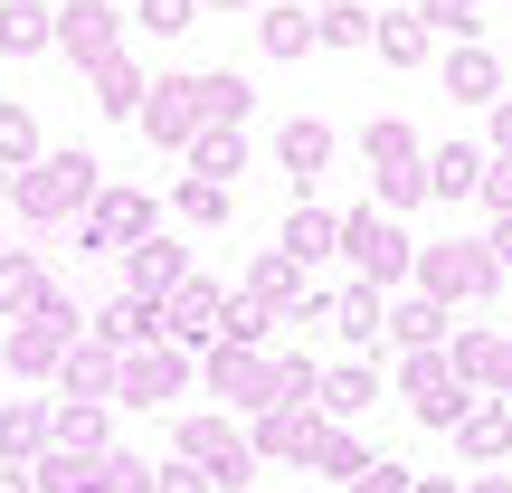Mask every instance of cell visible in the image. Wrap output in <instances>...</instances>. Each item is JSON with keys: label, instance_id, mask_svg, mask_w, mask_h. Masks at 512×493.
I'll list each match as a JSON object with an SVG mask.
<instances>
[{"label": "cell", "instance_id": "cell-1", "mask_svg": "<svg viewBox=\"0 0 512 493\" xmlns=\"http://www.w3.org/2000/svg\"><path fill=\"white\" fill-rule=\"evenodd\" d=\"M86 200H95V162H86V152H38V162L10 181V209H19V219H38V228L86 219Z\"/></svg>", "mask_w": 512, "mask_h": 493}, {"label": "cell", "instance_id": "cell-2", "mask_svg": "<svg viewBox=\"0 0 512 493\" xmlns=\"http://www.w3.org/2000/svg\"><path fill=\"white\" fill-rule=\"evenodd\" d=\"M76 342H86V313L48 285V304H38L29 323H10V380H57Z\"/></svg>", "mask_w": 512, "mask_h": 493}, {"label": "cell", "instance_id": "cell-3", "mask_svg": "<svg viewBox=\"0 0 512 493\" xmlns=\"http://www.w3.org/2000/svg\"><path fill=\"white\" fill-rule=\"evenodd\" d=\"M342 256L361 266V285H399V275H418V238H408L389 209H342Z\"/></svg>", "mask_w": 512, "mask_h": 493}, {"label": "cell", "instance_id": "cell-4", "mask_svg": "<svg viewBox=\"0 0 512 493\" xmlns=\"http://www.w3.org/2000/svg\"><path fill=\"white\" fill-rule=\"evenodd\" d=\"M399 389H408V408H418V418L427 427H446V437H456V427H465V408H475L484 399V389H465V370H456V351H408V361H399Z\"/></svg>", "mask_w": 512, "mask_h": 493}, {"label": "cell", "instance_id": "cell-5", "mask_svg": "<svg viewBox=\"0 0 512 493\" xmlns=\"http://www.w3.org/2000/svg\"><path fill=\"white\" fill-rule=\"evenodd\" d=\"M503 285V256L484 238H456V247H418V294H437V304H484V294Z\"/></svg>", "mask_w": 512, "mask_h": 493}, {"label": "cell", "instance_id": "cell-6", "mask_svg": "<svg viewBox=\"0 0 512 493\" xmlns=\"http://www.w3.org/2000/svg\"><path fill=\"white\" fill-rule=\"evenodd\" d=\"M181 380H190V342H133L124 351V389L114 399H133V408H162V399H181Z\"/></svg>", "mask_w": 512, "mask_h": 493}, {"label": "cell", "instance_id": "cell-7", "mask_svg": "<svg viewBox=\"0 0 512 493\" xmlns=\"http://www.w3.org/2000/svg\"><path fill=\"white\" fill-rule=\"evenodd\" d=\"M209 389L238 408H275V361L256 342H209Z\"/></svg>", "mask_w": 512, "mask_h": 493}, {"label": "cell", "instance_id": "cell-8", "mask_svg": "<svg viewBox=\"0 0 512 493\" xmlns=\"http://www.w3.org/2000/svg\"><path fill=\"white\" fill-rule=\"evenodd\" d=\"M57 48H67L76 67L114 57L124 48V10H114V0H67V10H57Z\"/></svg>", "mask_w": 512, "mask_h": 493}, {"label": "cell", "instance_id": "cell-9", "mask_svg": "<svg viewBox=\"0 0 512 493\" xmlns=\"http://www.w3.org/2000/svg\"><path fill=\"white\" fill-rule=\"evenodd\" d=\"M133 124H143L152 143L190 152V133H200V86H190V76H162V86L143 95V114H133Z\"/></svg>", "mask_w": 512, "mask_h": 493}, {"label": "cell", "instance_id": "cell-10", "mask_svg": "<svg viewBox=\"0 0 512 493\" xmlns=\"http://www.w3.org/2000/svg\"><path fill=\"white\" fill-rule=\"evenodd\" d=\"M152 238V200L143 190H95L86 200V247H143Z\"/></svg>", "mask_w": 512, "mask_h": 493}, {"label": "cell", "instance_id": "cell-11", "mask_svg": "<svg viewBox=\"0 0 512 493\" xmlns=\"http://www.w3.org/2000/svg\"><path fill=\"white\" fill-rule=\"evenodd\" d=\"M190 285V256L171 247V238H143L124 256V294H143V304H171V294Z\"/></svg>", "mask_w": 512, "mask_h": 493}, {"label": "cell", "instance_id": "cell-12", "mask_svg": "<svg viewBox=\"0 0 512 493\" xmlns=\"http://www.w3.org/2000/svg\"><path fill=\"white\" fill-rule=\"evenodd\" d=\"M114 389H124V351L86 332V342L67 351V370H57V399H114Z\"/></svg>", "mask_w": 512, "mask_h": 493}, {"label": "cell", "instance_id": "cell-13", "mask_svg": "<svg viewBox=\"0 0 512 493\" xmlns=\"http://www.w3.org/2000/svg\"><path fill=\"white\" fill-rule=\"evenodd\" d=\"M275 162H285V181L313 200V181H323V162H332V124L323 114H294V124L275 133Z\"/></svg>", "mask_w": 512, "mask_h": 493}, {"label": "cell", "instance_id": "cell-14", "mask_svg": "<svg viewBox=\"0 0 512 493\" xmlns=\"http://www.w3.org/2000/svg\"><path fill=\"white\" fill-rule=\"evenodd\" d=\"M162 332H171V342H219V332H228V294L190 275V285L162 304Z\"/></svg>", "mask_w": 512, "mask_h": 493}, {"label": "cell", "instance_id": "cell-15", "mask_svg": "<svg viewBox=\"0 0 512 493\" xmlns=\"http://www.w3.org/2000/svg\"><path fill=\"white\" fill-rule=\"evenodd\" d=\"M456 370H465V389H484V399H512V342L503 332H456Z\"/></svg>", "mask_w": 512, "mask_h": 493}, {"label": "cell", "instance_id": "cell-16", "mask_svg": "<svg viewBox=\"0 0 512 493\" xmlns=\"http://www.w3.org/2000/svg\"><path fill=\"white\" fill-rule=\"evenodd\" d=\"M446 95H456V105H494L503 95V57L484 48V38H456V48H446Z\"/></svg>", "mask_w": 512, "mask_h": 493}, {"label": "cell", "instance_id": "cell-17", "mask_svg": "<svg viewBox=\"0 0 512 493\" xmlns=\"http://www.w3.org/2000/svg\"><path fill=\"white\" fill-rule=\"evenodd\" d=\"M48 418H57L48 399H10V408H0V456H10V465H38V456L57 446Z\"/></svg>", "mask_w": 512, "mask_h": 493}, {"label": "cell", "instance_id": "cell-18", "mask_svg": "<svg viewBox=\"0 0 512 493\" xmlns=\"http://www.w3.org/2000/svg\"><path fill=\"white\" fill-rule=\"evenodd\" d=\"M294 256V266H323V256H342V219H332V209H313V200H294L285 209V238H275Z\"/></svg>", "mask_w": 512, "mask_h": 493}, {"label": "cell", "instance_id": "cell-19", "mask_svg": "<svg viewBox=\"0 0 512 493\" xmlns=\"http://www.w3.org/2000/svg\"><path fill=\"white\" fill-rule=\"evenodd\" d=\"M313 437H323V427H313V408H266V418H256V456H275V465H304L313 456Z\"/></svg>", "mask_w": 512, "mask_h": 493}, {"label": "cell", "instance_id": "cell-20", "mask_svg": "<svg viewBox=\"0 0 512 493\" xmlns=\"http://www.w3.org/2000/svg\"><path fill=\"white\" fill-rule=\"evenodd\" d=\"M332 332H342L351 351H370L389 332V294L380 285H342V294H332Z\"/></svg>", "mask_w": 512, "mask_h": 493}, {"label": "cell", "instance_id": "cell-21", "mask_svg": "<svg viewBox=\"0 0 512 493\" xmlns=\"http://www.w3.org/2000/svg\"><path fill=\"white\" fill-rule=\"evenodd\" d=\"M456 446L475 465H503L512 456V399H475V408H465V427H456Z\"/></svg>", "mask_w": 512, "mask_h": 493}, {"label": "cell", "instance_id": "cell-22", "mask_svg": "<svg viewBox=\"0 0 512 493\" xmlns=\"http://www.w3.org/2000/svg\"><path fill=\"white\" fill-rule=\"evenodd\" d=\"M484 162H494V152H475V143H437L427 152V190H437V200H475Z\"/></svg>", "mask_w": 512, "mask_h": 493}, {"label": "cell", "instance_id": "cell-23", "mask_svg": "<svg viewBox=\"0 0 512 493\" xmlns=\"http://www.w3.org/2000/svg\"><path fill=\"white\" fill-rule=\"evenodd\" d=\"M446 323H456V313H446L437 294H399V304H389V342H399V351H437Z\"/></svg>", "mask_w": 512, "mask_h": 493}, {"label": "cell", "instance_id": "cell-24", "mask_svg": "<svg viewBox=\"0 0 512 493\" xmlns=\"http://www.w3.org/2000/svg\"><path fill=\"white\" fill-rule=\"evenodd\" d=\"M190 171L200 181H238L247 171V124H200L190 133Z\"/></svg>", "mask_w": 512, "mask_h": 493}, {"label": "cell", "instance_id": "cell-25", "mask_svg": "<svg viewBox=\"0 0 512 493\" xmlns=\"http://www.w3.org/2000/svg\"><path fill=\"white\" fill-rule=\"evenodd\" d=\"M57 38V10L48 0H0V57H38Z\"/></svg>", "mask_w": 512, "mask_h": 493}, {"label": "cell", "instance_id": "cell-26", "mask_svg": "<svg viewBox=\"0 0 512 493\" xmlns=\"http://www.w3.org/2000/svg\"><path fill=\"white\" fill-rule=\"evenodd\" d=\"M38 304H48V275H38V256L0 247V313H10V323H29Z\"/></svg>", "mask_w": 512, "mask_h": 493}, {"label": "cell", "instance_id": "cell-27", "mask_svg": "<svg viewBox=\"0 0 512 493\" xmlns=\"http://www.w3.org/2000/svg\"><path fill=\"white\" fill-rule=\"evenodd\" d=\"M86 76H95V105H105V114H143V95H152V86H143V67H133L124 48H114V57H95Z\"/></svg>", "mask_w": 512, "mask_h": 493}, {"label": "cell", "instance_id": "cell-28", "mask_svg": "<svg viewBox=\"0 0 512 493\" xmlns=\"http://www.w3.org/2000/svg\"><path fill=\"white\" fill-rule=\"evenodd\" d=\"M38 493H105V475H95V456H76V446H48V456L29 465Z\"/></svg>", "mask_w": 512, "mask_h": 493}, {"label": "cell", "instance_id": "cell-29", "mask_svg": "<svg viewBox=\"0 0 512 493\" xmlns=\"http://www.w3.org/2000/svg\"><path fill=\"white\" fill-rule=\"evenodd\" d=\"M313 38H323V48H370V38H380V10H361V0H323V10H313Z\"/></svg>", "mask_w": 512, "mask_h": 493}, {"label": "cell", "instance_id": "cell-30", "mask_svg": "<svg viewBox=\"0 0 512 493\" xmlns=\"http://www.w3.org/2000/svg\"><path fill=\"white\" fill-rule=\"evenodd\" d=\"M361 152H370V181H380V171H418L427 152H418V133L399 124V114H380V124L361 133Z\"/></svg>", "mask_w": 512, "mask_h": 493}, {"label": "cell", "instance_id": "cell-31", "mask_svg": "<svg viewBox=\"0 0 512 493\" xmlns=\"http://www.w3.org/2000/svg\"><path fill=\"white\" fill-rule=\"evenodd\" d=\"M86 332H95V342H114V351H133V342H152L162 323H152V304H143V294H114V304L95 313Z\"/></svg>", "mask_w": 512, "mask_h": 493}, {"label": "cell", "instance_id": "cell-32", "mask_svg": "<svg viewBox=\"0 0 512 493\" xmlns=\"http://www.w3.org/2000/svg\"><path fill=\"white\" fill-rule=\"evenodd\" d=\"M57 446H76V456H105V399H57Z\"/></svg>", "mask_w": 512, "mask_h": 493}, {"label": "cell", "instance_id": "cell-33", "mask_svg": "<svg viewBox=\"0 0 512 493\" xmlns=\"http://www.w3.org/2000/svg\"><path fill=\"white\" fill-rule=\"evenodd\" d=\"M370 399H380V370H370V361H342V370H323V408H332V418H361Z\"/></svg>", "mask_w": 512, "mask_h": 493}, {"label": "cell", "instance_id": "cell-34", "mask_svg": "<svg viewBox=\"0 0 512 493\" xmlns=\"http://www.w3.org/2000/svg\"><path fill=\"white\" fill-rule=\"evenodd\" d=\"M256 38H266V57H304L313 48V10L304 0H275V10L256 19Z\"/></svg>", "mask_w": 512, "mask_h": 493}, {"label": "cell", "instance_id": "cell-35", "mask_svg": "<svg viewBox=\"0 0 512 493\" xmlns=\"http://www.w3.org/2000/svg\"><path fill=\"white\" fill-rule=\"evenodd\" d=\"M427 38H437V29H427L418 10H380V38H370V48H380L389 67H418V57H427Z\"/></svg>", "mask_w": 512, "mask_h": 493}, {"label": "cell", "instance_id": "cell-36", "mask_svg": "<svg viewBox=\"0 0 512 493\" xmlns=\"http://www.w3.org/2000/svg\"><path fill=\"white\" fill-rule=\"evenodd\" d=\"M190 86H200V124H247V105H256L247 76H190Z\"/></svg>", "mask_w": 512, "mask_h": 493}, {"label": "cell", "instance_id": "cell-37", "mask_svg": "<svg viewBox=\"0 0 512 493\" xmlns=\"http://www.w3.org/2000/svg\"><path fill=\"white\" fill-rule=\"evenodd\" d=\"M313 475H332V484H351V475H361V465H370V446L361 437H351V427H323V437H313Z\"/></svg>", "mask_w": 512, "mask_h": 493}, {"label": "cell", "instance_id": "cell-38", "mask_svg": "<svg viewBox=\"0 0 512 493\" xmlns=\"http://www.w3.org/2000/svg\"><path fill=\"white\" fill-rule=\"evenodd\" d=\"M238 446H247V437H238L228 418H190V427H181V465H219V456H238Z\"/></svg>", "mask_w": 512, "mask_h": 493}, {"label": "cell", "instance_id": "cell-39", "mask_svg": "<svg viewBox=\"0 0 512 493\" xmlns=\"http://www.w3.org/2000/svg\"><path fill=\"white\" fill-rule=\"evenodd\" d=\"M0 162H10V171L38 162V114L29 105H0Z\"/></svg>", "mask_w": 512, "mask_h": 493}, {"label": "cell", "instance_id": "cell-40", "mask_svg": "<svg viewBox=\"0 0 512 493\" xmlns=\"http://www.w3.org/2000/svg\"><path fill=\"white\" fill-rule=\"evenodd\" d=\"M181 219L190 228H219L228 219V181H200V171H190V181H181Z\"/></svg>", "mask_w": 512, "mask_h": 493}, {"label": "cell", "instance_id": "cell-41", "mask_svg": "<svg viewBox=\"0 0 512 493\" xmlns=\"http://www.w3.org/2000/svg\"><path fill=\"white\" fill-rule=\"evenodd\" d=\"M190 19H200V0H133V29H152V38H181Z\"/></svg>", "mask_w": 512, "mask_h": 493}, {"label": "cell", "instance_id": "cell-42", "mask_svg": "<svg viewBox=\"0 0 512 493\" xmlns=\"http://www.w3.org/2000/svg\"><path fill=\"white\" fill-rule=\"evenodd\" d=\"M275 408H323V380H313V361H275Z\"/></svg>", "mask_w": 512, "mask_h": 493}, {"label": "cell", "instance_id": "cell-43", "mask_svg": "<svg viewBox=\"0 0 512 493\" xmlns=\"http://www.w3.org/2000/svg\"><path fill=\"white\" fill-rule=\"evenodd\" d=\"M418 200H437V190H427V162H418V171H380V209H389V219L418 209Z\"/></svg>", "mask_w": 512, "mask_h": 493}, {"label": "cell", "instance_id": "cell-44", "mask_svg": "<svg viewBox=\"0 0 512 493\" xmlns=\"http://www.w3.org/2000/svg\"><path fill=\"white\" fill-rule=\"evenodd\" d=\"M95 475H105V493H152V465L143 456H114V446L95 456Z\"/></svg>", "mask_w": 512, "mask_h": 493}, {"label": "cell", "instance_id": "cell-45", "mask_svg": "<svg viewBox=\"0 0 512 493\" xmlns=\"http://www.w3.org/2000/svg\"><path fill=\"white\" fill-rule=\"evenodd\" d=\"M418 19L437 38H475V0H418Z\"/></svg>", "mask_w": 512, "mask_h": 493}, {"label": "cell", "instance_id": "cell-46", "mask_svg": "<svg viewBox=\"0 0 512 493\" xmlns=\"http://www.w3.org/2000/svg\"><path fill=\"white\" fill-rule=\"evenodd\" d=\"M219 342H266V304H256V294H228V332Z\"/></svg>", "mask_w": 512, "mask_h": 493}, {"label": "cell", "instance_id": "cell-47", "mask_svg": "<svg viewBox=\"0 0 512 493\" xmlns=\"http://www.w3.org/2000/svg\"><path fill=\"white\" fill-rule=\"evenodd\" d=\"M484 209H494V219H512V152H494V162H484V190H475Z\"/></svg>", "mask_w": 512, "mask_h": 493}, {"label": "cell", "instance_id": "cell-48", "mask_svg": "<svg viewBox=\"0 0 512 493\" xmlns=\"http://www.w3.org/2000/svg\"><path fill=\"white\" fill-rule=\"evenodd\" d=\"M418 475H408V465H389V456H370L361 475H351V493H408Z\"/></svg>", "mask_w": 512, "mask_h": 493}, {"label": "cell", "instance_id": "cell-49", "mask_svg": "<svg viewBox=\"0 0 512 493\" xmlns=\"http://www.w3.org/2000/svg\"><path fill=\"white\" fill-rule=\"evenodd\" d=\"M152 493H209V465H152Z\"/></svg>", "mask_w": 512, "mask_h": 493}, {"label": "cell", "instance_id": "cell-50", "mask_svg": "<svg viewBox=\"0 0 512 493\" xmlns=\"http://www.w3.org/2000/svg\"><path fill=\"white\" fill-rule=\"evenodd\" d=\"M209 484H228V493H247V484H256V446H238V456H219V465H209Z\"/></svg>", "mask_w": 512, "mask_h": 493}, {"label": "cell", "instance_id": "cell-51", "mask_svg": "<svg viewBox=\"0 0 512 493\" xmlns=\"http://www.w3.org/2000/svg\"><path fill=\"white\" fill-rule=\"evenodd\" d=\"M494 152H512V95H494Z\"/></svg>", "mask_w": 512, "mask_h": 493}, {"label": "cell", "instance_id": "cell-52", "mask_svg": "<svg viewBox=\"0 0 512 493\" xmlns=\"http://www.w3.org/2000/svg\"><path fill=\"white\" fill-rule=\"evenodd\" d=\"M484 247H494V256H503V275H512V219H494V238H484Z\"/></svg>", "mask_w": 512, "mask_h": 493}, {"label": "cell", "instance_id": "cell-53", "mask_svg": "<svg viewBox=\"0 0 512 493\" xmlns=\"http://www.w3.org/2000/svg\"><path fill=\"white\" fill-rule=\"evenodd\" d=\"M408 493H465L456 475H418V484H408Z\"/></svg>", "mask_w": 512, "mask_h": 493}, {"label": "cell", "instance_id": "cell-54", "mask_svg": "<svg viewBox=\"0 0 512 493\" xmlns=\"http://www.w3.org/2000/svg\"><path fill=\"white\" fill-rule=\"evenodd\" d=\"M465 493H512V475H465Z\"/></svg>", "mask_w": 512, "mask_h": 493}, {"label": "cell", "instance_id": "cell-55", "mask_svg": "<svg viewBox=\"0 0 512 493\" xmlns=\"http://www.w3.org/2000/svg\"><path fill=\"white\" fill-rule=\"evenodd\" d=\"M200 10H247V0H200Z\"/></svg>", "mask_w": 512, "mask_h": 493}, {"label": "cell", "instance_id": "cell-56", "mask_svg": "<svg viewBox=\"0 0 512 493\" xmlns=\"http://www.w3.org/2000/svg\"><path fill=\"white\" fill-rule=\"evenodd\" d=\"M10 181H19V171H10V162H0V200H10Z\"/></svg>", "mask_w": 512, "mask_h": 493}, {"label": "cell", "instance_id": "cell-57", "mask_svg": "<svg viewBox=\"0 0 512 493\" xmlns=\"http://www.w3.org/2000/svg\"><path fill=\"white\" fill-rule=\"evenodd\" d=\"M304 10H323V0H304Z\"/></svg>", "mask_w": 512, "mask_h": 493}]
</instances>
